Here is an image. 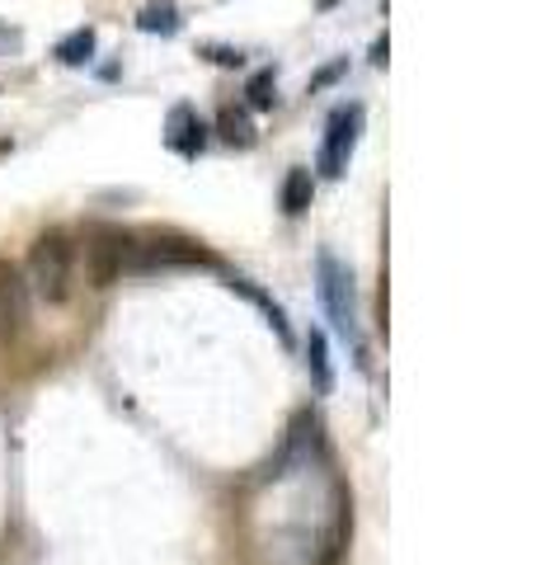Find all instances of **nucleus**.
I'll list each match as a JSON object with an SVG mask.
<instances>
[{
    "label": "nucleus",
    "instance_id": "obj_11",
    "mask_svg": "<svg viewBox=\"0 0 536 565\" xmlns=\"http://www.w3.org/2000/svg\"><path fill=\"white\" fill-rule=\"evenodd\" d=\"M179 24H184V20H179L174 0H151V6L137 10V29L141 33H165V39H170V33H179Z\"/></svg>",
    "mask_w": 536,
    "mask_h": 565
},
{
    "label": "nucleus",
    "instance_id": "obj_1",
    "mask_svg": "<svg viewBox=\"0 0 536 565\" xmlns=\"http://www.w3.org/2000/svg\"><path fill=\"white\" fill-rule=\"evenodd\" d=\"M29 297H43V302L62 307L71 297V282H76V245H71L66 232H43L39 241L29 245Z\"/></svg>",
    "mask_w": 536,
    "mask_h": 565
},
{
    "label": "nucleus",
    "instance_id": "obj_4",
    "mask_svg": "<svg viewBox=\"0 0 536 565\" xmlns=\"http://www.w3.org/2000/svg\"><path fill=\"white\" fill-rule=\"evenodd\" d=\"M363 104H339L325 122V141H320V161L315 170L325 174V180H339V174L349 170L353 151H357V137H363Z\"/></svg>",
    "mask_w": 536,
    "mask_h": 565
},
{
    "label": "nucleus",
    "instance_id": "obj_3",
    "mask_svg": "<svg viewBox=\"0 0 536 565\" xmlns=\"http://www.w3.org/2000/svg\"><path fill=\"white\" fill-rule=\"evenodd\" d=\"M128 250H132V236L122 226L109 222H95L85 232V259H89V282L95 288H114V282L128 274Z\"/></svg>",
    "mask_w": 536,
    "mask_h": 565
},
{
    "label": "nucleus",
    "instance_id": "obj_6",
    "mask_svg": "<svg viewBox=\"0 0 536 565\" xmlns=\"http://www.w3.org/2000/svg\"><path fill=\"white\" fill-rule=\"evenodd\" d=\"M29 330V282L10 259H0V349L20 344Z\"/></svg>",
    "mask_w": 536,
    "mask_h": 565
},
{
    "label": "nucleus",
    "instance_id": "obj_9",
    "mask_svg": "<svg viewBox=\"0 0 536 565\" xmlns=\"http://www.w3.org/2000/svg\"><path fill=\"white\" fill-rule=\"evenodd\" d=\"M307 367H311V377H315V392L330 396V392H334V363H330V340H325V330H311V334H307Z\"/></svg>",
    "mask_w": 536,
    "mask_h": 565
},
{
    "label": "nucleus",
    "instance_id": "obj_2",
    "mask_svg": "<svg viewBox=\"0 0 536 565\" xmlns=\"http://www.w3.org/2000/svg\"><path fill=\"white\" fill-rule=\"evenodd\" d=\"M193 264H217L199 241L174 236V232H151V236H132L128 250V274H156V269H193Z\"/></svg>",
    "mask_w": 536,
    "mask_h": 565
},
{
    "label": "nucleus",
    "instance_id": "obj_8",
    "mask_svg": "<svg viewBox=\"0 0 536 565\" xmlns=\"http://www.w3.org/2000/svg\"><path fill=\"white\" fill-rule=\"evenodd\" d=\"M203 141H207V128H203V118L189 109V104H174L170 118H165V147L174 156H184V161H193V156L203 151Z\"/></svg>",
    "mask_w": 536,
    "mask_h": 565
},
{
    "label": "nucleus",
    "instance_id": "obj_7",
    "mask_svg": "<svg viewBox=\"0 0 536 565\" xmlns=\"http://www.w3.org/2000/svg\"><path fill=\"white\" fill-rule=\"evenodd\" d=\"M315 452H320V419L307 411V415H297V424H292V434H288V444H282V452H278V462L268 467V476H297V471H311V462H315Z\"/></svg>",
    "mask_w": 536,
    "mask_h": 565
},
{
    "label": "nucleus",
    "instance_id": "obj_16",
    "mask_svg": "<svg viewBox=\"0 0 536 565\" xmlns=\"http://www.w3.org/2000/svg\"><path fill=\"white\" fill-rule=\"evenodd\" d=\"M207 57L217 62V66H240V62H245L240 52H231V47H207Z\"/></svg>",
    "mask_w": 536,
    "mask_h": 565
},
{
    "label": "nucleus",
    "instance_id": "obj_10",
    "mask_svg": "<svg viewBox=\"0 0 536 565\" xmlns=\"http://www.w3.org/2000/svg\"><path fill=\"white\" fill-rule=\"evenodd\" d=\"M311 199H315V180H311V170H288V180H282V212L288 217H301V212L311 207Z\"/></svg>",
    "mask_w": 536,
    "mask_h": 565
},
{
    "label": "nucleus",
    "instance_id": "obj_5",
    "mask_svg": "<svg viewBox=\"0 0 536 565\" xmlns=\"http://www.w3.org/2000/svg\"><path fill=\"white\" fill-rule=\"evenodd\" d=\"M315 274H320V307H325V316L334 321V330L344 334V340L357 344V297H353V274H349L334 255H320Z\"/></svg>",
    "mask_w": 536,
    "mask_h": 565
},
{
    "label": "nucleus",
    "instance_id": "obj_13",
    "mask_svg": "<svg viewBox=\"0 0 536 565\" xmlns=\"http://www.w3.org/2000/svg\"><path fill=\"white\" fill-rule=\"evenodd\" d=\"M95 47H99V33L95 29H71L66 39L57 43V62H66V66H85L89 57H95Z\"/></svg>",
    "mask_w": 536,
    "mask_h": 565
},
{
    "label": "nucleus",
    "instance_id": "obj_12",
    "mask_svg": "<svg viewBox=\"0 0 536 565\" xmlns=\"http://www.w3.org/2000/svg\"><path fill=\"white\" fill-rule=\"evenodd\" d=\"M231 288H236V292H245V297H249V302H255V307H259V311L268 316V326H274V330H278V340H282V344H288V340H292V330H288V321H282V307H278V302H274V297H268L264 288H255V282H249V278H231Z\"/></svg>",
    "mask_w": 536,
    "mask_h": 565
},
{
    "label": "nucleus",
    "instance_id": "obj_14",
    "mask_svg": "<svg viewBox=\"0 0 536 565\" xmlns=\"http://www.w3.org/2000/svg\"><path fill=\"white\" fill-rule=\"evenodd\" d=\"M245 104L255 114H268L278 104V76H274V66L268 71H255V76H249V85H245Z\"/></svg>",
    "mask_w": 536,
    "mask_h": 565
},
{
    "label": "nucleus",
    "instance_id": "obj_15",
    "mask_svg": "<svg viewBox=\"0 0 536 565\" xmlns=\"http://www.w3.org/2000/svg\"><path fill=\"white\" fill-rule=\"evenodd\" d=\"M217 132H222L226 141H236V147H249V141H255V128H249V118H245L240 109H222Z\"/></svg>",
    "mask_w": 536,
    "mask_h": 565
}]
</instances>
